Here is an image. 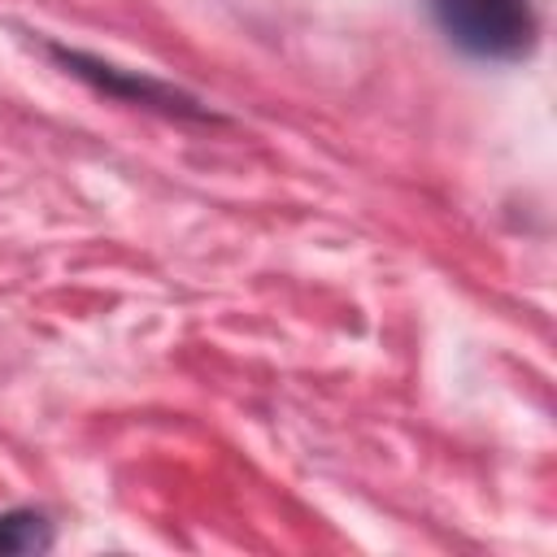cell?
Returning <instances> with one entry per match:
<instances>
[{"label": "cell", "instance_id": "3", "mask_svg": "<svg viewBox=\"0 0 557 557\" xmlns=\"http://www.w3.org/2000/svg\"><path fill=\"white\" fill-rule=\"evenodd\" d=\"M52 548V522L39 509H4L0 513V557H26Z\"/></svg>", "mask_w": 557, "mask_h": 557}, {"label": "cell", "instance_id": "2", "mask_svg": "<svg viewBox=\"0 0 557 557\" xmlns=\"http://www.w3.org/2000/svg\"><path fill=\"white\" fill-rule=\"evenodd\" d=\"M52 57H57L74 78H83V83H91V87H100V91H109V96H122V100H131V104L161 109V113H174V117H200V122L209 117V122H213V113H209L200 100L183 96L178 87H170V83H161V78H148V74L122 70V65H109V61L87 57V52H74V48H52Z\"/></svg>", "mask_w": 557, "mask_h": 557}, {"label": "cell", "instance_id": "1", "mask_svg": "<svg viewBox=\"0 0 557 557\" xmlns=\"http://www.w3.org/2000/svg\"><path fill=\"white\" fill-rule=\"evenodd\" d=\"M444 35L470 57L518 61L535 48V9L531 0H431Z\"/></svg>", "mask_w": 557, "mask_h": 557}]
</instances>
